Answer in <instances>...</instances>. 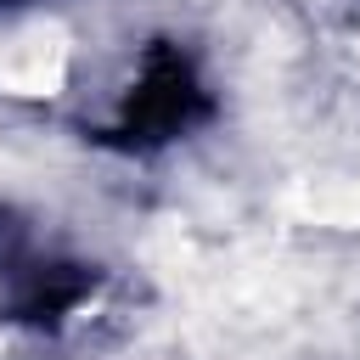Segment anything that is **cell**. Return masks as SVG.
Returning <instances> with one entry per match:
<instances>
[{
	"label": "cell",
	"instance_id": "obj_1",
	"mask_svg": "<svg viewBox=\"0 0 360 360\" xmlns=\"http://www.w3.org/2000/svg\"><path fill=\"white\" fill-rule=\"evenodd\" d=\"M208 112H214V101H208L197 62L180 45H158L146 56V68L135 73V84L118 96L107 141L124 152H152V146L186 141V129H197Z\"/></svg>",
	"mask_w": 360,
	"mask_h": 360
},
{
	"label": "cell",
	"instance_id": "obj_2",
	"mask_svg": "<svg viewBox=\"0 0 360 360\" xmlns=\"http://www.w3.org/2000/svg\"><path fill=\"white\" fill-rule=\"evenodd\" d=\"M28 6H45V0H0V17H11V11H28Z\"/></svg>",
	"mask_w": 360,
	"mask_h": 360
}]
</instances>
